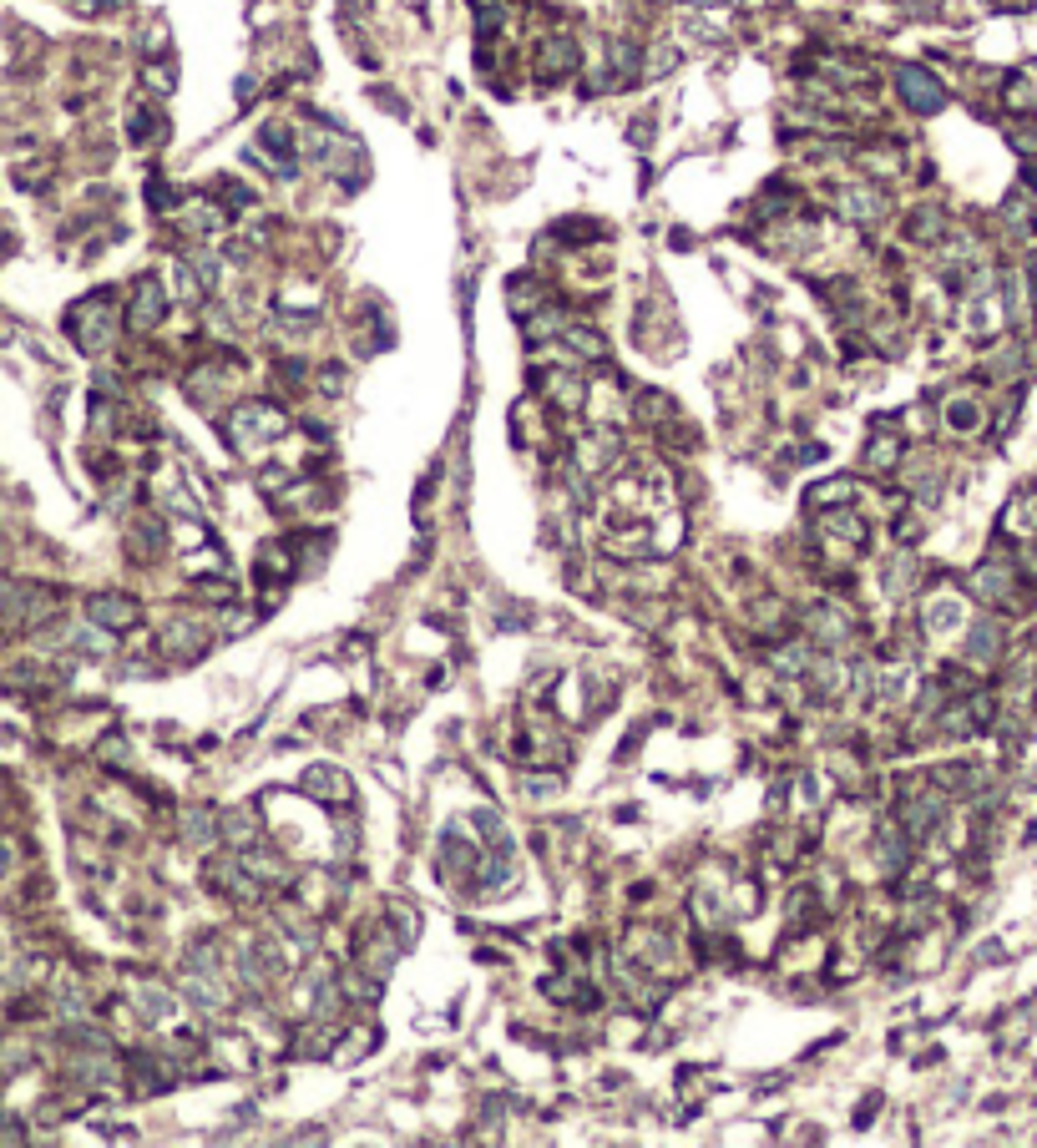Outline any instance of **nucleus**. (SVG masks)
Returning a JSON list of instances; mask_svg holds the SVG:
<instances>
[{"mask_svg": "<svg viewBox=\"0 0 1037 1148\" xmlns=\"http://www.w3.org/2000/svg\"><path fill=\"white\" fill-rule=\"evenodd\" d=\"M941 415H946V425H952L957 436H972L977 425H982V405L972 400V395H952L941 405Z\"/></svg>", "mask_w": 1037, "mask_h": 1148, "instance_id": "obj_9", "label": "nucleus"}, {"mask_svg": "<svg viewBox=\"0 0 1037 1148\" xmlns=\"http://www.w3.org/2000/svg\"><path fill=\"white\" fill-rule=\"evenodd\" d=\"M896 92L906 97V106H911V111H927V117L946 106L941 81H936L931 72H921V66H900V72H896Z\"/></svg>", "mask_w": 1037, "mask_h": 1148, "instance_id": "obj_3", "label": "nucleus"}, {"mask_svg": "<svg viewBox=\"0 0 1037 1148\" xmlns=\"http://www.w3.org/2000/svg\"><path fill=\"white\" fill-rule=\"evenodd\" d=\"M476 6H481V0H476ZM491 6H496V0H491Z\"/></svg>", "mask_w": 1037, "mask_h": 1148, "instance_id": "obj_24", "label": "nucleus"}, {"mask_svg": "<svg viewBox=\"0 0 1037 1148\" xmlns=\"http://www.w3.org/2000/svg\"><path fill=\"white\" fill-rule=\"evenodd\" d=\"M850 497H855V481L840 476V481H825V486L809 491V506H830V501H850Z\"/></svg>", "mask_w": 1037, "mask_h": 1148, "instance_id": "obj_19", "label": "nucleus"}, {"mask_svg": "<svg viewBox=\"0 0 1037 1148\" xmlns=\"http://www.w3.org/2000/svg\"><path fill=\"white\" fill-rule=\"evenodd\" d=\"M572 66H577L572 36H547V41H542V51H536V72L552 81V76H572Z\"/></svg>", "mask_w": 1037, "mask_h": 1148, "instance_id": "obj_8", "label": "nucleus"}, {"mask_svg": "<svg viewBox=\"0 0 1037 1148\" xmlns=\"http://www.w3.org/2000/svg\"><path fill=\"white\" fill-rule=\"evenodd\" d=\"M557 790H562L557 774H527V779H522V795H532V800H552Z\"/></svg>", "mask_w": 1037, "mask_h": 1148, "instance_id": "obj_22", "label": "nucleus"}, {"mask_svg": "<svg viewBox=\"0 0 1037 1148\" xmlns=\"http://www.w3.org/2000/svg\"><path fill=\"white\" fill-rule=\"evenodd\" d=\"M997 652H1002V638H997V627H991V622H982L977 633H972V643H966V658H972V663H991V658H997Z\"/></svg>", "mask_w": 1037, "mask_h": 1148, "instance_id": "obj_15", "label": "nucleus"}, {"mask_svg": "<svg viewBox=\"0 0 1037 1148\" xmlns=\"http://www.w3.org/2000/svg\"><path fill=\"white\" fill-rule=\"evenodd\" d=\"M213 825H218L213 809H198V804L183 809V840H188V845H208V840H213Z\"/></svg>", "mask_w": 1037, "mask_h": 1148, "instance_id": "obj_13", "label": "nucleus"}, {"mask_svg": "<svg viewBox=\"0 0 1037 1148\" xmlns=\"http://www.w3.org/2000/svg\"><path fill=\"white\" fill-rule=\"evenodd\" d=\"M223 840L254 850L259 845V815L254 809H229V815H223Z\"/></svg>", "mask_w": 1037, "mask_h": 1148, "instance_id": "obj_10", "label": "nucleus"}, {"mask_svg": "<svg viewBox=\"0 0 1037 1148\" xmlns=\"http://www.w3.org/2000/svg\"><path fill=\"white\" fill-rule=\"evenodd\" d=\"M911 238H916V243L941 238V213H936V208H916V213H911Z\"/></svg>", "mask_w": 1037, "mask_h": 1148, "instance_id": "obj_21", "label": "nucleus"}, {"mask_svg": "<svg viewBox=\"0 0 1037 1148\" xmlns=\"http://www.w3.org/2000/svg\"><path fill=\"white\" fill-rule=\"evenodd\" d=\"M542 385L552 390V400L562 410H577L582 405V379H567V375H542Z\"/></svg>", "mask_w": 1037, "mask_h": 1148, "instance_id": "obj_16", "label": "nucleus"}, {"mask_svg": "<svg viewBox=\"0 0 1037 1148\" xmlns=\"http://www.w3.org/2000/svg\"><path fill=\"white\" fill-rule=\"evenodd\" d=\"M972 588L991 607H1012V597H1018V572H1012L1007 561H982L977 577H972Z\"/></svg>", "mask_w": 1037, "mask_h": 1148, "instance_id": "obj_6", "label": "nucleus"}, {"mask_svg": "<svg viewBox=\"0 0 1037 1148\" xmlns=\"http://www.w3.org/2000/svg\"><path fill=\"white\" fill-rule=\"evenodd\" d=\"M552 334H567V319H562L557 309H542V314L527 324V340H552Z\"/></svg>", "mask_w": 1037, "mask_h": 1148, "instance_id": "obj_20", "label": "nucleus"}, {"mask_svg": "<svg viewBox=\"0 0 1037 1148\" xmlns=\"http://www.w3.org/2000/svg\"><path fill=\"white\" fill-rule=\"evenodd\" d=\"M896 461H900V440H896V436H875L870 450H866V466H870V470H891Z\"/></svg>", "mask_w": 1037, "mask_h": 1148, "instance_id": "obj_17", "label": "nucleus"}, {"mask_svg": "<svg viewBox=\"0 0 1037 1148\" xmlns=\"http://www.w3.org/2000/svg\"><path fill=\"white\" fill-rule=\"evenodd\" d=\"M107 304H111V294L102 288V294L81 299V304L72 309V319H66V329H72V340H76L86 354H102V349L111 345V334H117V324H111Z\"/></svg>", "mask_w": 1037, "mask_h": 1148, "instance_id": "obj_1", "label": "nucleus"}, {"mask_svg": "<svg viewBox=\"0 0 1037 1148\" xmlns=\"http://www.w3.org/2000/svg\"><path fill=\"white\" fill-rule=\"evenodd\" d=\"M896 815H900L911 840H931V830L946 820V800L941 795H911V800H900Z\"/></svg>", "mask_w": 1037, "mask_h": 1148, "instance_id": "obj_5", "label": "nucleus"}, {"mask_svg": "<svg viewBox=\"0 0 1037 1148\" xmlns=\"http://www.w3.org/2000/svg\"><path fill=\"white\" fill-rule=\"evenodd\" d=\"M163 309H168L163 279H137V288H132V309H127V324H132V329H152L157 319H163Z\"/></svg>", "mask_w": 1037, "mask_h": 1148, "instance_id": "obj_7", "label": "nucleus"}, {"mask_svg": "<svg viewBox=\"0 0 1037 1148\" xmlns=\"http://www.w3.org/2000/svg\"><path fill=\"white\" fill-rule=\"evenodd\" d=\"M840 208H845V218H861V223H870L875 213H881V197H875L870 188H855V197L845 193V202H840Z\"/></svg>", "mask_w": 1037, "mask_h": 1148, "instance_id": "obj_18", "label": "nucleus"}, {"mask_svg": "<svg viewBox=\"0 0 1037 1148\" xmlns=\"http://www.w3.org/2000/svg\"><path fill=\"white\" fill-rule=\"evenodd\" d=\"M562 345H572L582 359H607V340H602V334H593V329H577V324H567V334H562Z\"/></svg>", "mask_w": 1037, "mask_h": 1148, "instance_id": "obj_14", "label": "nucleus"}, {"mask_svg": "<svg viewBox=\"0 0 1037 1148\" xmlns=\"http://www.w3.org/2000/svg\"><path fill=\"white\" fill-rule=\"evenodd\" d=\"M284 431H289L284 410H274V405H263V400H248L243 410L233 415V440L238 445H243V436H248V445H263V440H274Z\"/></svg>", "mask_w": 1037, "mask_h": 1148, "instance_id": "obj_2", "label": "nucleus"}, {"mask_svg": "<svg viewBox=\"0 0 1037 1148\" xmlns=\"http://www.w3.org/2000/svg\"><path fill=\"white\" fill-rule=\"evenodd\" d=\"M906 486L916 491L921 501H931L936 491H941V466H936V461H911V466H906Z\"/></svg>", "mask_w": 1037, "mask_h": 1148, "instance_id": "obj_11", "label": "nucleus"}, {"mask_svg": "<svg viewBox=\"0 0 1037 1148\" xmlns=\"http://www.w3.org/2000/svg\"><path fill=\"white\" fill-rule=\"evenodd\" d=\"M86 613H92V622L107 627V633H127V627H137V622H142V602H137V597L102 592V597L86 602Z\"/></svg>", "mask_w": 1037, "mask_h": 1148, "instance_id": "obj_4", "label": "nucleus"}, {"mask_svg": "<svg viewBox=\"0 0 1037 1148\" xmlns=\"http://www.w3.org/2000/svg\"><path fill=\"white\" fill-rule=\"evenodd\" d=\"M1007 527L1022 531V536H1037V491H1022V497L1007 506Z\"/></svg>", "mask_w": 1037, "mask_h": 1148, "instance_id": "obj_12", "label": "nucleus"}, {"mask_svg": "<svg viewBox=\"0 0 1037 1148\" xmlns=\"http://www.w3.org/2000/svg\"><path fill=\"white\" fill-rule=\"evenodd\" d=\"M1007 102H1012V106H1022V111L1032 106V86H1027V76H1012V81H1007Z\"/></svg>", "mask_w": 1037, "mask_h": 1148, "instance_id": "obj_23", "label": "nucleus"}]
</instances>
